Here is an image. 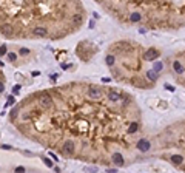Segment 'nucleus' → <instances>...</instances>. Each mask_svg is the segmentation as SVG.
I'll list each match as a JSON object with an SVG mask.
<instances>
[{
	"label": "nucleus",
	"instance_id": "11",
	"mask_svg": "<svg viewBox=\"0 0 185 173\" xmlns=\"http://www.w3.org/2000/svg\"><path fill=\"white\" fill-rule=\"evenodd\" d=\"M6 57H8V60L14 62V60L17 59V54H15V53H8V54H6Z\"/></svg>",
	"mask_w": 185,
	"mask_h": 173
},
{
	"label": "nucleus",
	"instance_id": "16",
	"mask_svg": "<svg viewBox=\"0 0 185 173\" xmlns=\"http://www.w3.org/2000/svg\"><path fill=\"white\" fill-rule=\"evenodd\" d=\"M12 91H14V94H17V93H19V91H20V85H17V87H14V90H12Z\"/></svg>",
	"mask_w": 185,
	"mask_h": 173
},
{
	"label": "nucleus",
	"instance_id": "12",
	"mask_svg": "<svg viewBox=\"0 0 185 173\" xmlns=\"http://www.w3.org/2000/svg\"><path fill=\"white\" fill-rule=\"evenodd\" d=\"M14 102H15V99H14V96H9V97H8V102L5 104V108H6V107H9V105H12Z\"/></svg>",
	"mask_w": 185,
	"mask_h": 173
},
{
	"label": "nucleus",
	"instance_id": "19",
	"mask_svg": "<svg viewBox=\"0 0 185 173\" xmlns=\"http://www.w3.org/2000/svg\"><path fill=\"white\" fill-rule=\"evenodd\" d=\"M2 148H5V150H9V148H11V145H2Z\"/></svg>",
	"mask_w": 185,
	"mask_h": 173
},
{
	"label": "nucleus",
	"instance_id": "5",
	"mask_svg": "<svg viewBox=\"0 0 185 173\" xmlns=\"http://www.w3.org/2000/svg\"><path fill=\"white\" fill-rule=\"evenodd\" d=\"M40 105H42L43 110H48V108L52 107V99L49 96H42L40 97Z\"/></svg>",
	"mask_w": 185,
	"mask_h": 173
},
{
	"label": "nucleus",
	"instance_id": "6",
	"mask_svg": "<svg viewBox=\"0 0 185 173\" xmlns=\"http://www.w3.org/2000/svg\"><path fill=\"white\" fill-rule=\"evenodd\" d=\"M63 151H65L66 154H73V153H74V142H73V141H66V142L63 144Z\"/></svg>",
	"mask_w": 185,
	"mask_h": 173
},
{
	"label": "nucleus",
	"instance_id": "2",
	"mask_svg": "<svg viewBox=\"0 0 185 173\" xmlns=\"http://www.w3.org/2000/svg\"><path fill=\"white\" fill-rule=\"evenodd\" d=\"M156 150L161 159L185 171V117L165 127L156 139Z\"/></svg>",
	"mask_w": 185,
	"mask_h": 173
},
{
	"label": "nucleus",
	"instance_id": "3",
	"mask_svg": "<svg viewBox=\"0 0 185 173\" xmlns=\"http://www.w3.org/2000/svg\"><path fill=\"white\" fill-rule=\"evenodd\" d=\"M167 67L174 82L185 90V48L171 54L167 60Z\"/></svg>",
	"mask_w": 185,
	"mask_h": 173
},
{
	"label": "nucleus",
	"instance_id": "9",
	"mask_svg": "<svg viewBox=\"0 0 185 173\" xmlns=\"http://www.w3.org/2000/svg\"><path fill=\"white\" fill-rule=\"evenodd\" d=\"M114 62H116V56L111 53V54H107V57H105V63H107L108 67H113Z\"/></svg>",
	"mask_w": 185,
	"mask_h": 173
},
{
	"label": "nucleus",
	"instance_id": "1",
	"mask_svg": "<svg viewBox=\"0 0 185 173\" xmlns=\"http://www.w3.org/2000/svg\"><path fill=\"white\" fill-rule=\"evenodd\" d=\"M117 54H114L123 63V73L127 80L137 88L153 87L159 80L165 63L159 60L161 51L156 48H147L142 51V47L130 42H119L116 47Z\"/></svg>",
	"mask_w": 185,
	"mask_h": 173
},
{
	"label": "nucleus",
	"instance_id": "17",
	"mask_svg": "<svg viewBox=\"0 0 185 173\" xmlns=\"http://www.w3.org/2000/svg\"><path fill=\"white\" fill-rule=\"evenodd\" d=\"M15 171H25V167H22V165L20 167H15Z\"/></svg>",
	"mask_w": 185,
	"mask_h": 173
},
{
	"label": "nucleus",
	"instance_id": "13",
	"mask_svg": "<svg viewBox=\"0 0 185 173\" xmlns=\"http://www.w3.org/2000/svg\"><path fill=\"white\" fill-rule=\"evenodd\" d=\"M5 54H6V45H2V47H0V57L5 56Z\"/></svg>",
	"mask_w": 185,
	"mask_h": 173
},
{
	"label": "nucleus",
	"instance_id": "10",
	"mask_svg": "<svg viewBox=\"0 0 185 173\" xmlns=\"http://www.w3.org/2000/svg\"><path fill=\"white\" fill-rule=\"evenodd\" d=\"M73 22H74L76 25L82 23V14H74V17H73Z\"/></svg>",
	"mask_w": 185,
	"mask_h": 173
},
{
	"label": "nucleus",
	"instance_id": "4",
	"mask_svg": "<svg viewBox=\"0 0 185 173\" xmlns=\"http://www.w3.org/2000/svg\"><path fill=\"white\" fill-rule=\"evenodd\" d=\"M88 97L93 99V101H100V99L105 97V93H103V90L99 88V87H91L90 90H88Z\"/></svg>",
	"mask_w": 185,
	"mask_h": 173
},
{
	"label": "nucleus",
	"instance_id": "15",
	"mask_svg": "<svg viewBox=\"0 0 185 173\" xmlns=\"http://www.w3.org/2000/svg\"><path fill=\"white\" fill-rule=\"evenodd\" d=\"M20 54H22V56H26V54H29V50L28 48H22L20 50Z\"/></svg>",
	"mask_w": 185,
	"mask_h": 173
},
{
	"label": "nucleus",
	"instance_id": "8",
	"mask_svg": "<svg viewBox=\"0 0 185 173\" xmlns=\"http://www.w3.org/2000/svg\"><path fill=\"white\" fill-rule=\"evenodd\" d=\"M2 33L6 34V36H12V34H14V30H12V26H11L9 23H6V25L2 26Z\"/></svg>",
	"mask_w": 185,
	"mask_h": 173
},
{
	"label": "nucleus",
	"instance_id": "14",
	"mask_svg": "<svg viewBox=\"0 0 185 173\" xmlns=\"http://www.w3.org/2000/svg\"><path fill=\"white\" fill-rule=\"evenodd\" d=\"M43 161H45V165H46V167H52V161H51V159L43 158Z\"/></svg>",
	"mask_w": 185,
	"mask_h": 173
},
{
	"label": "nucleus",
	"instance_id": "7",
	"mask_svg": "<svg viewBox=\"0 0 185 173\" xmlns=\"http://www.w3.org/2000/svg\"><path fill=\"white\" fill-rule=\"evenodd\" d=\"M32 34L37 36V37H45L48 34V31H46V28H43V26H37V28L32 30Z\"/></svg>",
	"mask_w": 185,
	"mask_h": 173
},
{
	"label": "nucleus",
	"instance_id": "18",
	"mask_svg": "<svg viewBox=\"0 0 185 173\" xmlns=\"http://www.w3.org/2000/svg\"><path fill=\"white\" fill-rule=\"evenodd\" d=\"M3 91H5V85L0 82V93H3Z\"/></svg>",
	"mask_w": 185,
	"mask_h": 173
}]
</instances>
